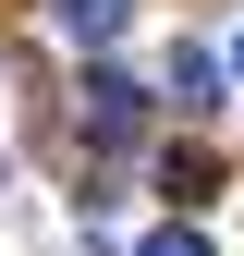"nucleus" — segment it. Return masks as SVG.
<instances>
[{"label":"nucleus","instance_id":"20e7f679","mask_svg":"<svg viewBox=\"0 0 244 256\" xmlns=\"http://www.w3.org/2000/svg\"><path fill=\"white\" fill-rule=\"evenodd\" d=\"M159 196L171 208H208V196H220V158H159Z\"/></svg>","mask_w":244,"mask_h":256},{"label":"nucleus","instance_id":"39448f33","mask_svg":"<svg viewBox=\"0 0 244 256\" xmlns=\"http://www.w3.org/2000/svg\"><path fill=\"white\" fill-rule=\"evenodd\" d=\"M146 256H208V232H183V220H171V232H146Z\"/></svg>","mask_w":244,"mask_h":256},{"label":"nucleus","instance_id":"f257e3e1","mask_svg":"<svg viewBox=\"0 0 244 256\" xmlns=\"http://www.w3.org/2000/svg\"><path fill=\"white\" fill-rule=\"evenodd\" d=\"M74 134H86V158H122V146L146 134V98L110 74V61H86V74H74Z\"/></svg>","mask_w":244,"mask_h":256},{"label":"nucleus","instance_id":"7ed1b4c3","mask_svg":"<svg viewBox=\"0 0 244 256\" xmlns=\"http://www.w3.org/2000/svg\"><path fill=\"white\" fill-rule=\"evenodd\" d=\"M49 12H61V37H74V49H110L134 0H49Z\"/></svg>","mask_w":244,"mask_h":256},{"label":"nucleus","instance_id":"423d86ee","mask_svg":"<svg viewBox=\"0 0 244 256\" xmlns=\"http://www.w3.org/2000/svg\"><path fill=\"white\" fill-rule=\"evenodd\" d=\"M232 61H244V49H232Z\"/></svg>","mask_w":244,"mask_h":256},{"label":"nucleus","instance_id":"f03ea898","mask_svg":"<svg viewBox=\"0 0 244 256\" xmlns=\"http://www.w3.org/2000/svg\"><path fill=\"white\" fill-rule=\"evenodd\" d=\"M159 98H171L183 122H208V110H220V61H208V49H171V74H159Z\"/></svg>","mask_w":244,"mask_h":256}]
</instances>
